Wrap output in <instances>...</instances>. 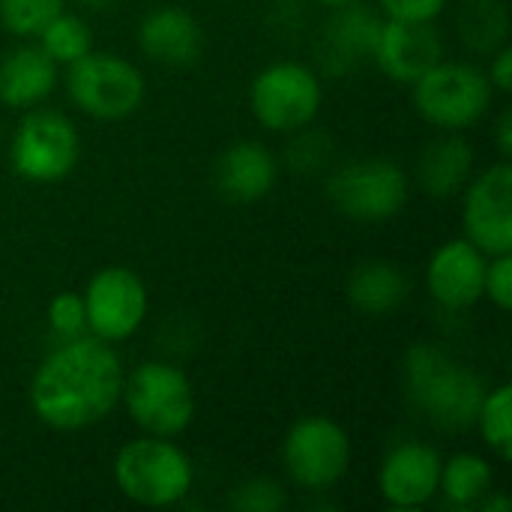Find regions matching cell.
Wrapping results in <instances>:
<instances>
[{"instance_id":"cell-1","label":"cell","mask_w":512,"mask_h":512,"mask_svg":"<svg viewBox=\"0 0 512 512\" xmlns=\"http://www.w3.org/2000/svg\"><path fill=\"white\" fill-rule=\"evenodd\" d=\"M123 393V366L96 336L63 342L33 375L30 405L57 432H78L108 417Z\"/></svg>"},{"instance_id":"cell-2","label":"cell","mask_w":512,"mask_h":512,"mask_svg":"<svg viewBox=\"0 0 512 512\" xmlns=\"http://www.w3.org/2000/svg\"><path fill=\"white\" fill-rule=\"evenodd\" d=\"M405 384L411 402L423 411L429 423L447 432H462L477 426L486 387L480 375L453 360L435 345H414L405 357Z\"/></svg>"},{"instance_id":"cell-3","label":"cell","mask_w":512,"mask_h":512,"mask_svg":"<svg viewBox=\"0 0 512 512\" xmlns=\"http://www.w3.org/2000/svg\"><path fill=\"white\" fill-rule=\"evenodd\" d=\"M114 480L135 504L171 507L192 489V462L177 444L150 435L120 447L114 459Z\"/></svg>"},{"instance_id":"cell-4","label":"cell","mask_w":512,"mask_h":512,"mask_svg":"<svg viewBox=\"0 0 512 512\" xmlns=\"http://www.w3.org/2000/svg\"><path fill=\"white\" fill-rule=\"evenodd\" d=\"M129 417L147 435L174 438L195 417V393L189 378L171 363H141L123 378V393Z\"/></svg>"},{"instance_id":"cell-5","label":"cell","mask_w":512,"mask_h":512,"mask_svg":"<svg viewBox=\"0 0 512 512\" xmlns=\"http://www.w3.org/2000/svg\"><path fill=\"white\" fill-rule=\"evenodd\" d=\"M66 90L84 114L96 120H123L144 99V75L117 54L87 51L69 63Z\"/></svg>"},{"instance_id":"cell-6","label":"cell","mask_w":512,"mask_h":512,"mask_svg":"<svg viewBox=\"0 0 512 512\" xmlns=\"http://www.w3.org/2000/svg\"><path fill=\"white\" fill-rule=\"evenodd\" d=\"M492 81L471 63H435L414 81L417 111L441 129H465L492 105Z\"/></svg>"},{"instance_id":"cell-7","label":"cell","mask_w":512,"mask_h":512,"mask_svg":"<svg viewBox=\"0 0 512 512\" xmlns=\"http://www.w3.org/2000/svg\"><path fill=\"white\" fill-rule=\"evenodd\" d=\"M81 156L78 129L60 111H30L9 144L18 177L30 183H60Z\"/></svg>"},{"instance_id":"cell-8","label":"cell","mask_w":512,"mask_h":512,"mask_svg":"<svg viewBox=\"0 0 512 512\" xmlns=\"http://www.w3.org/2000/svg\"><path fill=\"white\" fill-rule=\"evenodd\" d=\"M327 195L333 207L351 219L384 222L405 207L408 177L390 159H357L330 177Z\"/></svg>"},{"instance_id":"cell-9","label":"cell","mask_w":512,"mask_h":512,"mask_svg":"<svg viewBox=\"0 0 512 512\" xmlns=\"http://www.w3.org/2000/svg\"><path fill=\"white\" fill-rule=\"evenodd\" d=\"M249 102L267 129L294 132L315 120L321 108V81L309 66L282 60L255 75Z\"/></svg>"},{"instance_id":"cell-10","label":"cell","mask_w":512,"mask_h":512,"mask_svg":"<svg viewBox=\"0 0 512 512\" xmlns=\"http://www.w3.org/2000/svg\"><path fill=\"white\" fill-rule=\"evenodd\" d=\"M351 462V441L345 429L327 417H306L291 426L285 438L288 477L312 492H324L339 483Z\"/></svg>"},{"instance_id":"cell-11","label":"cell","mask_w":512,"mask_h":512,"mask_svg":"<svg viewBox=\"0 0 512 512\" xmlns=\"http://www.w3.org/2000/svg\"><path fill=\"white\" fill-rule=\"evenodd\" d=\"M84 315H87V330L96 339L105 342L129 339L147 315L144 282L129 267L99 270L84 291Z\"/></svg>"},{"instance_id":"cell-12","label":"cell","mask_w":512,"mask_h":512,"mask_svg":"<svg viewBox=\"0 0 512 512\" xmlns=\"http://www.w3.org/2000/svg\"><path fill=\"white\" fill-rule=\"evenodd\" d=\"M468 240L489 258L512 252V168L507 162L483 171L465 195Z\"/></svg>"},{"instance_id":"cell-13","label":"cell","mask_w":512,"mask_h":512,"mask_svg":"<svg viewBox=\"0 0 512 512\" xmlns=\"http://www.w3.org/2000/svg\"><path fill=\"white\" fill-rule=\"evenodd\" d=\"M381 24L384 21L360 0L336 6V12L330 15V21L321 30L318 48H315L321 72L330 78H342V75H351L354 69H360L369 57H375Z\"/></svg>"},{"instance_id":"cell-14","label":"cell","mask_w":512,"mask_h":512,"mask_svg":"<svg viewBox=\"0 0 512 512\" xmlns=\"http://www.w3.org/2000/svg\"><path fill=\"white\" fill-rule=\"evenodd\" d=\"M444 57L441 33L432 21H384L375 45V63L393 81L414 84Z\"/></svg>"},{"instance_id":"cell-15","label":"cell","mask_w":512,"mask_h":512,"mask_svg":"<svg viewBox=\"0 0 512 512\" xmlns=\"http://www.w3.org/2000/svg\"><path fill=\"white\" fill-rule=\"evenodd\" d=\"M441 453L420 441L393 447L381 465V495L396 510H414L435 498L441 483Z\"/></svg>"},{"instance_id":"cell-16","label":"cell","mask_w":512,"mask_h":512,"mask_svg":"<svg viewBox=\"0 0 512 512\" xmlns=\"http://www.w3.org/2000/svg\"><path fill=\"white\" fill-rule=\"evenodd\" d=\"M426 279L438 306L453 312L471 309L483 297L486 255L471 240H450L432 255Z\"/></svg>"},{"instance_id":"cell-17","label":"cell","mask_w":512,"mask_h":512,"mask_svg":"<svg viewBox=\"0 0 512 512\" xmlns=\"http://www.w3.org/2000/svg\"><path fill=\"white\" fill-rule=\"evenodd\" d=\"M213 180L222 198L234 204H255L276 183V156L261 141H237L219 156Z\"/></svg>"},{"instance_id":"cell-18","label":"cell","mask_w":512,"mask_h":512,"mask_svg":"<svg viewBox=\"0 0 512 512\" xmlns=\"http://www.w3.org/2000/svg\"><path fill=\"white\" fill-rule=\"evenodd\" d=\"M141 51L165 66H189L204 48V33L198 21L180 6H159L144 15L138 27Z\"/></svg>"},{"instance_id":"cell-19","label":"cell","mask_w":512,"mask_h":512,"mask_svg":"<svg viewBox=\"0 0 512 512\" xmlns=\"http://www.w3.org/2000/svg\"><path fill=\"white\" fill-rule=\"evenodd\" d=\"M57 84V63L39 48L24 45L0 63V102L12 108H30L42 102Z\"/></svg>"},{"instance_id":"cell-20","label":"cell","mask_w":512,"mask_h":512,"mask_svg":"<svg viewBox=\"0 0 512 512\" xmlns=\"http://www.w3.org/2000/svg\"><path fill=\"white\" fill-rule=\"evenodd\" d=\"M474 168V150L459 135H441L417 159V180L432 198H453L465 189Z\"/></svg>"},{"instance_id":"cell-21","label":"cell","mask_w":512,"mask_h":512,"mask_svg":"<svg viewBox=\"0 0 512 512\" xmlns=\"http://www.w3.org/2000/svg\"><path fill=\"white\" fill-rule=\"evenodd\" d=\"M408 297V276L402 267L390 261H369L360 264L348 279V300L366 315H384L405 303Z\"/></svg>"},{"instance_id":"cell-22","label":"cell","mask_w":512,"mask_h":512,"mask_svg":"<svg viewBox=\"0 0 512 512\" xmlns=\"http://www.w3.org/2000/svg\"><path fill=\"white\" fill-rule=\"evenodd\" d=\"M459 39L477 54H495L510 33V12L504 0H462L456 15Z\"/></svg>"},{"instance_id":"cell-23","label":"cell","mask_w":512,"mask_h":512,"mask_svg":"<svg viewBox=\"0 0 512 512\" xmlns=\"http://www.w3.org/2000/svg\"><path fill=\"white\" fill-rule=\"evenodd\" d=\"M444 498L456 507H474L492 492V468L483 456L459 453L447 465H441V483Z\"/></svg>"},{"instance_id":"cell-24","label":"cell","mask_w":512,"mask_h":512,"mask_svg":"<svg viewBox=\"0 0 512 512\" xmlns=\"http://www.w3.org/2000/svg\"><path fill=\"white\" fill-rule=\"evenodd\" d=\"M90 27L78 15H54L42 33H39V48L54 60V63H72L81 54L90 51Z\"/></svg>"},{"instance_id":"cell-25","label":"cell","mask_w":512,"mask_h":512,"mask_svg":"<svg viewBox=\"0 0 512 512\" xmlns=\"http://www.w3.org/2000/svg\"><path fill=\"white\" fill-rule=\"evenodd\" d=\"M512 390L510 384H501L495 387L492 393H486L483 405H480V414H477V426L486 438V444L498 453L501 462H510L512 459Z\"/></svg>"},{"instance_id":"cell-26","label":"cell","mask_w":512,"mask_h":512,"mask_svg":"<svg viewBox=\"0 0 512 512\" xmlns=\"http://www.w3.org/2000/svg\"><path fill=\"white\" fill-rule=\"evenodd\" d=\"M63 12V0H0V21L15 36H39L42 27Z\"/></svg>"},{"instance_id":"cell-27","label":"cell","mask_w":512,"mask_h":512,"mask_svg":"<svg viewBox=\"0 0 512 512\" xmlns=\"http://www.w3.org/2000/svg\"><path fill=\"white\" fill-rule=\"evenodd\" d=\"M333 156V141L324 129H294V138L285 147V162L297 174H315L321 171Z\"/></svg>"},{"instance_id":"cell-28","label":"cell","mask_w":512,"mask_h":512,"mask_svg":"<svg viewBox=\"0 0 512 512\" xmlns=\"http://www.w3.org/2000/svg\"><path fill=\"white\" fill-rule=\"evenodd\" d=\"M231 510L237 512H279L285 510L288 498H285V489L273 480H246L240 483L234 492H231Z\"/></svg>"},{"instance_id":"cell-29","label":"cell","mask_w":512,"mask_h":512,"mask_svg":"<svg viewBox=\"0 0 512 512\" xmlns=\"http://www.w3.org/2000/svg\"><path fill=\"white\" fill-rule=\"evenodd\" d=\"M48 327L54 336L63 342L84 336L87 330V315H84V297L75 291H63L48 303Z\"/></svg>"},{"instance_id":"cell-30","label":"cell","mask_w":512,"mask_h":512,"mask_svg":"<svg viewBox=\"0 0 512 512\" xmlns=\"http://www.w3.org/2000/svg\"><path fill=\"white\" fill-rule=\"evenodd\" d=\"M483 294H489V300L501 309L510 312L512 309V258L507 255H495L486 264V285Z\"/></svg>"},{"instance_id":"cell-31","label":"cell","mask_w":512,"mask_h":512,"mask_svg":"<svg viewBox=\"0 0 512 512\" xmlns=\"http://www.w3.org/2000/svg\"><path fill=\"white\" fill-rule=\"evenodd\" d=\"M381 6L396 21H435L447 0H381Z\"/></svg>"},{"instance_id":"cell-32","label":"cell","mask_w":512,"mask_h":512,"mask_svg":"<svg viewBox=\"0 0 512 512\" xmlns=\"http://www.w3.org/2000/svg\"><path fill=\"white\" fill-rule=\"evenodd\" d=\"M489 81L492 87H498L501 93H510L512 90V51L504 45L495 51V60L489 66Z\"/></svg>"},{"instance_id":"cell-33","label":"cell","mask_w":512,"mask_h":512,"mask_svg":"<svg viewBox=\"0 0 512 512\" xmlns=\"http://www.w3.org/2000/svg\"><path fill=\"white\" fill-rule=\"evenodd\" d=\"M495 138H498V150H501V156H504V159H510L512 156V111L510 108H504V111H501V117H498V123H495Z\"/></svg>"},{"instance_id":"cell-34","label":"cell","mask_w":512,"mask_h":512,"mask_svg":"<svg viewBox=\"0 0 512 512\" xmlns=\"http://www.w3.org/2000/svg\"><path fill=\"white\" fill-rule=\"evenodd\" d=\"M483 510L486 512H510V498H504V495L486 498V501H483Z\"/></svg>"},{"instance_id":"cell-35","label":"cell","mask_w":512,"mask_h":512,"mask_svg":"<svg viewBox=\"0 0 512 512\" xmlns=\"http://www.w3.org/2000/svg\"><path fill=\"white\" fill-rule=\"evenodd\" d=\"M78 6H84V9H93V12H102V9H111L117 0H75Z\"/></svg>"},{"instance_id":"cell-36","label":"cell","mask_w":512,"mask_h":512,"mask_svg":"<svg viewBox=\"0 0 512 512\" xmlns=\"http://www.w3.org/2000/svg\"><path fill=\"white\" fill-rule=\"evenodd\" d=\"M324 6H345V3H357V0H321Z\"/></svg>"}]
</instances>
